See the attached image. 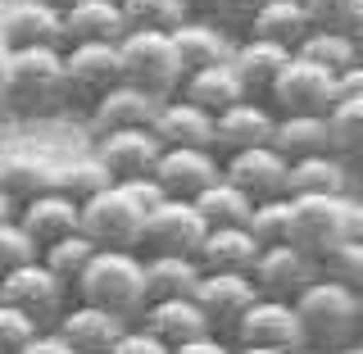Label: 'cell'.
I'll return each instance as SVG.
<instances>
[{"label":"cell","instance_id":"cell-31","mask_svg":"<svg viewBox=\"0 0 363 354\" xmlns=\"http://www.w3.org/2000/svg\"><path fill=\"white\" fill-rule=\"evenodd\" d=\"M286 196H350V164L332 150L295 159L286 173Z\"/></svg>","mask_w":363,"mask_h":354},{"label":"cell","instance_id":"cell-34","mask_svg":"<svg viewBox=\"0 0 363 354\" xmlns=\"http://www.w3.org/2000/svg\"><path fill=\"white\" fill-rule=\"evenodd\" d=\"M191 204L200 209L204 227H245L250 209H255V200H250L245 191H236L227 177H218L209 191H200V196L191 200Z\"/></svg>","mask_w":363,"mask_h":354},{"label":"cell","instance_id":"cell-43","mask_svg":"<svg viewBox=\"0 0 363 354\" xmlns=\"http://www.w3.org/2000/svg\"><path fill=\"white\" fill-rule=\"evenodd\" d=\"M32 259H41V250L32 245V236L18 227V219L14 223H0V282H5L14 268L32 264Z\"/></svg>","mask_w":363,"mask_h":354},{"label":"cell","instance_id":"cell-58","mask_svg":"<svg viewBox=\"0 0 363 354\" xmlns=\"http://www.w3.org/2000/svg\"><path fill=\"white\" fill-rule=\"evenodd\" d=\"M118 5H123V0H118Z\"/></svg>","mask_w":363,"mask_h":354},{"label":"cell","instance_id":"cell-51","mask_svg":"<svg viewBox=\"0 0 363 354\" xmlns=\"http://www.w3.org/2000/svg\"><path fill=\"white\" fill-rule=\"evenodd\" d=\"M37 5L55 9V14H68V9H73V5H82V0H37Z\"/></svg>","mask_w":363,"mask_h":354},{"label":"cell","instance_id":"cell-2","mask_svg":"<svg viewBox=\"0 0 363 354\" xmlns=\"http://www.w3.org/2000/svg\"><path fill=\"white\" fill-rule=\"evenodd\" d=\"M77 300L96 304V309H109L118 318H136L150 304V282H145V255L141 250H100L91 259V268L77 277Z\"/></svg>","mask_w":363,"mask_h":354},{"label":"cell","instance_id":"cell-38","mask_svg":"<svg viewBox=\"0 0 363 354\" xmlns=\"http://www.w3.org/2000/svg\"><path fill=\"white\" fill-rule=\"evenodd\" d=\"M96 255H100V245L91 241V236H82V232H77V236H68V241L50 245L41 259H45V268H50L55 277H60L64 287L73 291V287H77V277H82V272L91 268V259H96Z\"/></svg>","mask_w":363,"mask_h":354},{"label":"cell","instance_id":"cell-1","mask_svg":"<svg viewBox=\"0 0 363 354\" xmlns=\"http://www.w3.org/2000/svg\"><path fill=\"white\" fill-rule=\"evenodd\" d=\"M68 77H64V50L37 45V50H9V77L0 109L14 118H50L68 109Z\"/></svg>","mask_w":363,"mask_h":354},{"label":"cell","instance_id":"cell-10","mask_svg":"<svg viewBox=\"0 0 363 354\" xmlns=\"http://www.w3.org/2000/svg\"><path fill=\"white\" fill-rule=\"evenodd\" d=\"M232 345H264V350H291L300 354L304 341H300V318H295V304L291 300H268L259 295L250 309L236 318L232 327Z\"/></svg>","mask_w":363,"mask_h":354},{"label":"cell","instance_id":"cell-47","mask_svg":"<svg viewBox=\"0 0 363 354\" xmlns=\"http://www.w3.org/2000/svg\"><path fill=\"white\" fill-rule=\"evenodd\" d=\"M18 354H77V350L68 345V341H64L60 332H55V327H41V332L32 336V341H28V345H23Z\"/></svg>","mask_w":363,"mask_h":354},{"label":"cell","instance_id":"cell-35","mask_svg":"<svg viewBox=\"0 0 363 354\" xmlns=\"http://www.w3.org/2000/svg\"><path fill=\"white\" fill-rule=\"evenodd\" d=\"M295 55H300V60H309V64H318V68H327V73H336V77L345 73V68L359 64L354 37H350V32H323V28H313Z\"/></svg>","mask_w":363,"mask_h":354},{"label":"cell","instance_id":"cell-5","mask_svg":"<svg viewBox=\"0 0 363 354\" xmlns=\"http://www.w3.org/2000/svg\"><path fill=\"white\" fill-rule=\"evenodd\" d=\"M118 55H123V82L150 91L159 100H173L186 82L173 32H128L118 41Z\"/></svg>","mask_w":363,"mask_h":354},{"label":"cell","instance_id":"cell-41","mask_svg":"<svg viewBox=\"0 0 363 354\" xmlns=\"http://www.w3.org/2000/svg\"><path fill=\"white\" fill-rule=\"evenodd\" d=\"M318 277L336 282V287H345V291H359L363 287V236H350V241H340L336 250H327V255L318 259Z\"/></svg>","mask_w":363,"mask_h":354},{"label":"cell","instance_id":"cell-27","mask_svg":"<svg viewBox=\"0 0 363 354\" xmlns=\"http://www.w3.org/2000/svg\"><path fill=\"white\" fill-rule=\"evenodd\" d=\"M259 259V241L245 227H209L196 250V264L204 272H250Z\"/></svg>","mask_w":363,"mask_h":354},{"label":"cell","instance_id":"cell-48","mask_svg":"<svg viewBox=\"0 0 363 354\" xmlns=\"http://www.w3.org/2000/svg\"><path fill=\"white\" fill-rule=\"evenodd\" d=\"M173 354H232V341L218 336V332H209V336L186 341V345H173Z\"/></svg>","mask_w":363,"mask_h":354},{"label":"cell","instance_id":"cell-11","mask_svg":"<svg viewBox=\"0 0 363 354\" xmlns=\"http://www.w3.org/2000/svg\"><path fill=\"white\" fill-rule=\"evenodd\" d=\"M204 219L191 200H164L159 209L145 214L141 255H196L204 241Z\"/></svg>","mask_w":363,"mask_h":354},{"label":"cell","instance_id":"cell-9","mask_svg":"<svg viewBox=\"0 0 363 354\" xmlns=\"http://www.w3.org/2000/svg\"><path fill=\"white\" fill-rule=\"evenodd\" d=\"M0 300L14 304V309H23L28 318H37L41 327H55L68 309V287L60 277H55L50 268H45V259H32V264L14 268L5 282H0Z\"/></svg>","mask_w":363,"mask_h":354},{"label":"cell","instance_id":"cell-15","mask_svg":"<svg viewBox=\"0 0 363 354\" xmlns=\"http://www.w3.org/2000/svg\"><path fill=\"white\" fill-rule=\"evenodd\" d=\"M272 128H277V114H272L268 100H241V105L213 118V155L227 159L255 150V145H272Z\"/></svg>","mask_w":363,"mask_h":354},{"label":"cell","instance_id":"cell-28","mask_svg":"<svg viewBox=\"0 0 363 354\" xmlns=\"http://www.w3.org/2000/svg\"><path fill=\"white\" fill-rule=\"evenodd\" d=\"M309 32H313V18H309V9H304V0H268V5L259 9V18L250 23L245 37L272 41V45H281V50L295 55Z\"/></svg>","mask_w":363,"mask_h":354},{"label":"cell","instance_id":"cell-16","mask_svg":"<svg viewBox=\"0 0 363 354\" xmlns=\"http://www.w3.org/2000/svg\"><path fill=\"white\" fill-rule=\"evenodd\" d=\"M18 227L32 236V245L45 255L50 245H60V241H68V236L82 232V204L68 200L64 191H45V196L18 204Z\"/></svg>","mask_w":363,"mask_h":354},{"label":"cell","instance_id":"cell-26","mask_svg":"<svg viewBox=\"0 0 363 354\" xmlns=\"http://www.w3.org/2000/svg\"><path fill=\"white\" fill-rule=\"evenodd\" d=\"M55 173H60V164L37 155V150L0 155V191H5L14 204H28V200L45 196V191H55Z\"/></svg>","mask_w":363,"mask_h":354},{"label":"cell","instance_id":"cell-42","mask_svg":"<svg viewBox=\"0 0 363 354\" xmlns=\"http://www.w3.org/2000/svg\"><path fill=\"white\" fill-rule=\"evenodd\" d=\"M304 9L323 32H354L363 23V0H304Z\"/></svg>","mask_w":363,"mask_h":354},{"label":"cell","instance_id":"cell-50","mask_svg":"<svg viewBox=\"0 0 363 354\" xmlns=\"http://www.w3.org/2000/svg\"><path fill=\"white\" fill-rule=\"evenodd\" d=\"M14 219H18V204L9 200L5 191H0V223H14Z\"/></svg>","mask_w":363,"mask_h":354},{"label":"cell","instance_id":"cell-33","mask_svg":"<svg viewBox=\"0 0 363 354\" xmlns=\"http://www.w3.org/2000/svg\"><path fill=\"white\" fill-rule=\"evenodd\" d=\"M204 268L196 255H145V282H150V300H186L196 295Z\"/></svg>","mask_w":363,"mask_h":354},{"label":"cell","instance_id":"cell-14","mask_svg":"<svg viewBox=\"0 0 363 354\" xmlns=\"http://www.w3.org/2000/svg\"><path fill=\"white\" fill-rule=\"evenodd\" d=\"M286 173H291V164L272 150V145H255V150H241V155L223 159V177L232 182L236 191H245L255 204L286 196Z\"/></svg>","mask_w":363,"mask_h":354},{"label":"cell","instance_id":"cell-25","mask_svg":"<svg viewBox=\"0 0 363 354\" xmlns=\"http://www.w3.org/2000/svg\"><path fill=\"white\" fill-rule=\"evenodd\" d=\"M173 45H177L182 73H200V68H213V64H232V50H236V41L227 37L218 23H204V18L182 23V28L173 32Z\"/></svg>","mask_w":363,"mask_h":354},{"label":"cell","instance_id":"cell-13","mask_svg":"<svg viewBox=\"0 0 363 354\" xmlns=\"http://www.w3.org/2000/svg\"><path fill=\"white\" fill-rule=\"evenodd\" d=\"M318 277V264L313 259H304L295 245H268L259 250L255 268H250V282H255L259 295H268V300H300V291L309 287Z\"/></svg>","mask_w":363,"mask_h":354},{"label":"cell","instance_id":"cell-56","mask_svg":"<svg viewBox=\"0 0 363 354\" xmlns=\"http://www.w3.org/2000/svg\"><path fill=\"white\" fill-rule=\"evenodd\" d=\"M354 300H359V327H363V287L354 291Z\"/></svg>","mask_w":363,"mask_h":354},{"label":"cell","instance_id":"cell-7","mask_svg":"<svg viewBox=\"0 0 363 354\" xmlns=\"http://www.w3.org/2000/svg\"><path fill=\"white\" fill-rule=\"evenodd\" d=\"M64 77H68V100L96 109L113 87L123 82V55L109 41H73L64 50Z\"/></svg>","mask_w":363,"mask_h":354},{"label":"cell","instance_id":"cell-55","mask_svg":"<svg viewBox=\"0 0 363 354\" xmlns=\"http://www.w3.org/2000/svg\"><path fill=\"white\" fill-rule=\"evenodd\" d=\"M336 354H363V341H354V345H345V350H336Z\"/></svg>","mask_w":363,"mask_h":354},{"label":"cell","instance_id":"cell-17","mask_svg":"<svg viewBox=\"0 0 363 354\" xmlns=\"http://www.w3.org/2000/svg\"><path fill=\"white\" fill-rule=\"evenodd\" d=\"M255 300H259V291L250 282V272H204L196 287V304L204 309V318H209V327L218 336H232L236 318Z\"/></svg>","mask_w":363,"mask_h":354},{"label":"cell","instance_id":"cell-20","mask_svg":"<svg viewBox=\"0 0 363 354\" xmlns=\"http://www.w3.org/2000/svg\"><path fill=\"white\" fill-rule=\"evenodd\" d=\"M128 327H132L128 318H118V314H109V309H96V304H82V300H77V304H68V309H64V318L55 323V332H60L77 354H109Z\"/></svg>","mask_w":363,"mask_h":354},{"label":"cell","instance_id":"cell-12","mask_svg":"<svg viewBox=\"0 0 363 354\" xmlns=\"http://www.w3.org/2000/svg\"><path fill=\"white\" fill-rule=\"evenodd\" d=\"M164 155L159 136L150 128L136 132H105L96 136V164L109 173V182H136V177H155V164Z\"/></svg>","mask_w":363,"mask_h":354},{"label":"cell","instance_id":"cell-45","mask_svg":"<svg viewBox=\"0 0 363 354\" xmlns=\"http://www.w3.org/2000/svg\"><path fill=\"white\" fill-rule=\"evenodd\" d=\"M264 5H268V0H209L213 18L227 23V28H241V32H250V23L259 18Z\"/></svg>","mask_w":363,"mask_h":354},{"label":"cell","instance_id":"cell-30","mask_svg":"<svg viewBox=\"0 0 363 354\" xmlns=\"http://www.w3.org/2000/svg\"><path fill=\"white\" fill-rule=\"evenodd\" d=\"M182 100H191V105H200L204 114H227L232 105H241L245 96V87H241V77L232 73V64H213V68H200V73H186V82H182L177 91Z\"/></svg>","mask_w":363,"mask_h":354},{"label":"cell","instance_id":"cell-54","mask_svg":"<svg viewBox=\"0 0 363 354\" xmlns=\"http://www.w3.org/2000/svg\"><path fill=\"white\" fill-rule=\"evenodd\" d=\"M350 37H354V50H359V60H363V23H359L354 32H350Z\"/></svg>","mask_w":363,"mask_h":354},{"label":"cell","instance_id":"cell-23","mask_svg":"<svg viewBox=\"0 0 363 354\" xmlns=\"http://www.w3.org/2000/svg\"><path fill=\"white\" fill-rule=\"evenodd\" d=\"M136 327H145L150 336H159L168 350L213 332L209 318H204V309L196 304V295H186V300H150V304H145V314L136 318Z\"/></svg>","mask_w":363,"mask_h":354},{"label":"cell","instance_id":"cell-32","mask_svg":"<svg viewBox=\"0 0 363 354\" xmlns=\"http://www.w3.org/2000/svg\"><path fill=\"white\" fill-rule=\"evenodd\" d=\"M64 28H68V45L73 41H109L118 45L128 37V18H123V5L118 0H82L64 14Z\"/></svg>","mask_w":363,"mask_h":354},{"label":"cell","instance_id":"cell-6","mask_svg":"<svg viewBox=\"0 0 363 354\" xmlns=\"http://www.w3.org/2000/svg\"><path fill=\"white\" fill-rule=\"evenodd\" d=\"M141 232L145 209L132 200L123 182H113L82 204V236H91L100 250H141Z\"/></svg>","mask_w":363,"mask_h":354},{"label":"cell","instance_id":"cell-49","mask_svg":"<svg viewBox=\"0 0 363 354\" xmlns=\"http://www.w3.org/2000/svg\"><path fill=\"white\" fill-rule=\"evenodd\" d=\"M336 100H363V60L336 77Z\"/></svg>","mask_w":363,"mask_h":354},{"label":"cell","instance_id":"cell-40","mask_svg":"<svg viewBox=\"0 0 363 354\" xmlns=\"http://www.w3.org/2000/svg\"><path fill=\"white\" fill-rule=\"evenodd\" d=\"M105 187H113L109 173L96 164V155L91 159H64L60 164V173H55V191H64L68 200H77V204H86L91 196H100Z\"/></svg>","mask_w":363,"mask_h":354},{"label":"cell","instance_id":"cell-37","mask_svg":"<svg viewBox=\"0 0 363 354\" xmlns=\"http://www.w3.org/2000/svg\"><path fill=\"white\" fill-rule=\"evenodd\" d=\"M327 128H332V155L345 164H363V100H336Z\"/></svg>","mask_w":363,"mask_h":354},{"label":"cell","instance_id":"cell-53","mask_svg":"<svg viewBox=\"0 0 363 354\" xmlns=\"http://www.w3.org/2000/svg\"><path fill=\"white\" fill-rule=\"evenodd\" d=\"M232 354H291V350H264V345H232Z\"/></svg>","mask_w":363,"mask_h":354},{"label":"cell","instance_id":"cell-36","mask_svg":"<svg viewBox=\"0 0 363 354\" xmlns=\"http://www.w3.org/2000/svg\"><path fill=\"white\" fill-rule=\"evenodd\" d=\"M128 32H177L191 18L186 0H123Z\"/></svg>","mask_w":363,"mask_h":354},{"label":"cell","instance_id":"cell-44","mask_svg":"<svg viewBox=\"0 0 363 354\" xmlns=\"http://www.w3.org/2000/svg\"><path fill=\"white\" fill-rule=\"evenodd\" d=\"M37 332H41L37 318H28L23 309H14V304L0 300V354H18Z\"/></svg>","mask_w":363,"mask_h":354},{"label":"cell","instance_id":"cell-39","mask_svg":"<svg viewBox=\"0 0 363 354\" xmlns=\"http://www.w3.org/2000/svg\"><path fill=\"white\" fill-rule=\"evenodd\" d=\"M245 232L259 241V250L291 245V196H277V200L255 204V209H250V219H245Z\"/></svg>","mask_w":363,"mask_h":354},{"label":"cell","instance_id":"cell-3","mask_svg":"<svg viewBox=\"0 0 363 354\" xmlns=\"http://www.w3.org/2000/svg\"><path fill=\"white\" fill-rule=\"evenodd\" d=\"M295 318H300L304 350L336 354V350L354 345V341L363 336L354 291L336 287V282H327V277H313L309 287L300 291V300H295Z\"/></svg>","mask_w":363,"mask_h":354},{"label":"cell","instance_id":"cell-29","mask_svg":"<svg viewBox=\"0 0 363 354\" xmlns=\"http://www.w3.org/2000/svg\"><path fill=\"white\" fill-rule=\"evenodd\" d=\"M272 150L286 164L309 155H327L332 150V128L318 114H277V128H272Z\"/></svg>","mask_w":363,"mask_h":354},{"label":"cell","instance_id":"cell-4","mask_svg":"<svg viewBox=\"0 0 363 354\" xmlns=\"http://www.w3.org/2000/svg\"><path fill=\"white\" fill-rule=\"evenodd\" d=\"M350 236H363V200L354 196H291V245L304 259H323Z\"/></svg>","mask_w":363,"mask_h":354},{"label":"cell","instance_id":"cell-8","mask_svg":"<svg viewBox=\"0 0 363 354\" xmlns=\"http://www.w3.org/2000/svg\"><path fill=\"white\" fill-rule=\"evenodd\" d=\"M268 105H272V114H318V118H327L336 109V73H327V68L295 55L281 68V77L272 82Z\"/></svg>","mask_w":363,"mask_h":354},{"label":"cell","instance_id":"cell-22","mask_svg":"<svg viewBox=\"0 0 363 354\" xmlns=\"http://www.w3.org/2000/svg\"><path fill=\"white\" fill-rule=\"evenodd\" d=\"M159 105H164V100L150 96V91H141V87H132V82H118V87H113L96 109H91V128H96V136H105V132H136V128H155Z\"/></svg>","mask_w":363,"mask_h":354},{"label":"cell","instance_id":"cell-52","mask_svg":"<svg viewBox=\"0 0 363 354\" xmlns=\"http://www.w3.org/2000/svg\"><path fill=\"white\" fill-rule=\"evenodd\" d=\"M5 77H9V45L0 41V96H5Z\"/></svg>","mask_w":363,"mask_h":354},{"label":"cell","instance_id":"cell-19","mask_svg":"<svg viewBox=\"0 0 363 354\" xmlns=\"http://www.w3.org/2000/svg\"><path fill=\"white\" fill-rule=\"evenodd\" d=\"M223 177V159L213 150H164L155 164V182L168 200H196Z\"/></svg>","mask_w":363,"mask_h":354},{"label":"cell","instance_id":"cell-24","mask_svg":"<svg viewBox=\"0 0 363 354\" xmlns=\"http://www.w3.org/2000/svg\"><path fill=\"white\" fill-rule=\"evenodd\" d=\"M291 60H295V55L281 50V45H272V41L241 37V41H236V50H232V73L241 77V87H245L250 100H268L272 82L281 77V68H286Z\"/></svg>","mask_w":363,"mask_h":354},{"label":"cell","instance_id":"cell-57","mask_svg":"<svg viewBox=\"0 0 363 354\" xmlns=\"http://www.w3.org/2000/svg\"><path fill=\"white\" fill-rule=\"evenodd\" d=\"M186 5H191V9H200V5H209V0H186Z\"/></svg>","mask_w":363,"mask_h":354},{"label":"cell","instance_id":"cell-18","mask_svg":"<svg viewBox=\"0 0 363 354\" xmlns=\"http://www.w3.org/2000/svg\"><path fill=\"white\" fill-rule=\"evenodd\" d=\"M0 41H5L9 50H37V45L68 50V28H64V14L37 5V0H18V5H9L5 18H0Z\"/></svg>","mask_w":363,"mask_h":354},{"label":"cell","instance_id":"cell-46","mask_svg":"<svg viewBox=\"0 0 363 354\" xmlns=\"http://www.w3.org/2000/svg\"><path fill=\"white\" fill-rule=\"evenodd\" d=\"M109 354H173V350H168V345H164L159 336H150L145 327H136V323H132L128 332L118 336V345H113Z\"/></svg>","mask_w":363,"mask_h":354},{"label":"cell","instance_id":"cell-21","mask_svg":"<svg viewBox=\"0 0 363 354\" xmlns=\"http://www.w3.org/2000/svg\"><path fill=\"white\" fill-rule=\"evenodd\" d=\"M159 145L164 150H213V114H204L200 105H191V100H164L155 114V128Z\"/></svg>","mask_w":363,"mask_h":354}]
</instances>
